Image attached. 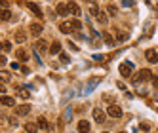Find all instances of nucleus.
Segmentation results:
<instances>
[{
    "instance_id": "f257e3e1",
    "label": "nucleus",
    "mask_w": 158,
    "mask_h": 133,
    "mask_svg": "<svg viewBox=\"0 0 158 133\" xmlns=\"http://www.w3.org/2000/svg\"><path fill=\"white\" fill-rule=\"evenodd\" d=\"M36 50V53H42V51H48L50 50V46H48V42L44 40V38H38L36 42H35V46H32Z\"/></svg>"
},
{
    "instance_id": "f03ea898",
    "label": "nucleus",
    "mask_w": 158,
    "mask_h": 133,
    "mask_svg": "<svg viewBox=\"0 0 158 133\" xmlns=\"http://www.w3.org/2000/svg\"><path fill=\"white\" fill-rule=\"evenodd\" d=\"M118 71H120L122 76H130V74L133 72V65H131L130 61H124V63L120 65V69H118Z\"/></svg>"
},
{
    "instance_id": "7ed1b4c3",
    "label": "nucleus",
    "mask_w": 158,
    "mask_h": 133,
    "mask_svg": "<svg viewBox=\"0 0 158 133\" xmlns=\"http://www.w3.org/2000/svg\"><path fill=\"white\" fill-rule=\"evenodd\" d=\"M107 114H109L110 118H120V116H122V108H120L118 105H110V107L107 108Z\"/></svg>"
},
{
    "instance_id": "20e7f679",
    "label": "nucleus",
    "mask_w": 158,
    "mask_h": 133,
    "mask_svg": "<svg viewBox=\"0 0 158 133\" xmlns=\"http://www.w3.org/2000/svg\"><path fill=\"white\" fill-rule=\"evenodd\" d=\"M55 14L61 15V17H65L67 14H69V6H67L65 2H59L57 6H55Z\"/></svg>"
},
{
    "instance_id": "39448f33",
    "label": "nucleus",
    "mask_w": 158,
    "mask_h": 133,
    "mask_svg": "<svg viewBox=\"0 0 158 133\" xmlns=\"http://www.w3.org/2000/svg\"><path fill=\"white\" fill-rule=\"evenodd\" d=\"M29 30H31V32H32V34H35V36H38V34H42L44 27H42V23H38V21H35V23H31Z\"/></svg>"
},
{
    "instance_id": "423d86ee",
    "label": "nucleus",
    "mask_w": 158,
    "mask_h": 133,
    "mask_svg": "<svg viewBox=\"0 0 158 133\" xmlns=\"http://www.w3.org/2000/svg\"><path fill=\"white\" fill-rule=\"evenodd\" d=\"M145 57H147V61H149V63H158V51L147 50V51H145Z\"/></svg>"
},
{
    "instance_id": "0eeeda50",
    "label": "nucleus",
    "mask_w": 158,
    "mask_h": 133,
    "mask_svg": "<svg viewBox=\"0 0 158 133\" xmlns=\"http://www.w3.org/2000/svg\"><path fill=\"white\" fill-rule=\"evenodd\" d=\"M94 120L97 122V124H103L105 122V112L101 108H94Z\"/></svg>"
},
{
    "instance_id": "6e6552de",
    "label": "nucleus",
    "mask_w": 158,
    "mask_h": 133,
    "mask_svg": "<svg viewBox=\"0 0 158 133\" xmlns=\"http://www.w3.org/2000/svg\"><path fill=\"white\" fill-rule=\"evenodd\" d=\"M48 51H50L52 55H59V53H61V44H59L57 40H53V42L50 44V50H48Z\"/></svg>"
},
{
    "instance_id": "1a4fd4ad",
    "label": "nucleus",
    "mask_w": 158,
    "mask_h": 133,
    "mask_svg": "<svg viewBox=\"0 0 158 133\" xmlns=\"http://www.w3.org/2000/svg\"><path fill=\"white\" fill-rule=\"evenodd\" d=\"M31 112V105H19V107H15V114H19V116H25V114H29Z\"/></svg>"
},
{
    "instance_id": "9d476101",
    "label": "nucleus",
    "mask_w": 158,
    "mask_h": 133,
    "mask_svg": "<svg viewBox=\"0 0 158 133\" xmlns=\"http://www.w3.org/2000/svg\"><path fill=\"white\" fill-rule=\"evenodd\" d=\"M0 103H2L4 107H15V99L10 97V95H2L0 97Z\"/></svg>"
},
{
    "instance_id": "9b49d317",
    "label": "nucleus",
    "mask_w": 158,
    "mask_h": 133,
    "mask_svg": "<svg viewBox=\"0 0 158 133\" xmlns=\"http://www.w3.org/2000/svg\"><path fill=\"white\" fill-rule=\"evenodd\" d=\"M67 6H69V14H73L74 17H80V6H78V4H74V2H69Z\"/></svg>"
},
{
    "instance_id": "f8f14e48",
    "label": "nucleus",
    "mask_w": 158,
    "mask_h": 133,
    "mask_svg": "<svg viewBox=\"0 0 158 133\" xmlns=\"http://www.w3.org/2000/svg\"><path fill=\"white\" fill-rule=\"evenodd\" d=\"M14 40H15V42H19V44H23V42L27 40V32H25V30H15Z\"/></svg>"
},
{
    "instance_id": "ddd939ff",
    "label": "nucleus",
    "mask_w": 158,
    "mask_h": 133,
    "mask_svg": "<svg viewBox=\"0 0 158 133\" xmlns=\"http://www.w3.org/2000/svg\"><path fill=\"white\" fill-rule=\"evenodd\" d=\"M78 131L80 133H89V122L88 120H80L78 122Z\"/></svg>"
},
{
    "instance_id": "4468645a",
    "label": "nucleus",
    "mask_w": 158,
    "mask_h": 133,
    "mask_svg": "<svg viewBox=\"0 0 158 133\" xmlns=\"http://www.w3.org/2000/svg\"><path fill=\"white\" fill-rule=\"evenodd\" d=\"M137 74H139V78H141V80H151V78H152V72H151V69H141Z\"/></svg>"
},
{
    "instance_id": "2eb2a0df",
    "label": "nucleus",
    "mask_w": 158,
    "mask_h": 133,
    "mask_svg": "<svg viewBox=\"0 0 158 133\" xmlns=\"http://www.w3.org/2000/svg\"><path fill=\"white\" fill-rule=\"evenodd\" d=\"M25 4H27V8L31 10V12H35V14H36V17H42V10H40L36 4H32V2H25Z\"/></svg>"
},
{
    "instance_id": "dca6fc26",
    "label": "nucleus",
    "mask_w": 158,
    "mask_h": 133,
    "mask_svg": "<svg viewBox=\"0 0 158 133\" xmlns=\"http://www.w3.org/2000/svg\"><path fill=\"white\" fill-rule=\"evenodd\" d=\"M59 30L65 32V34H71V32H74L73 27H71V23H61V25H59Z\"/></svg>"
},
{
    "instance_id": "f3484780",
    "label": "nucleus",
    "mask_w": 158,
    "mask_h": 133,
    "mask_svg": "<svg viewBox=\"0 0 158 133\" xmlns=\"http://www.w3.org/2000/svg\"><path fill=\"white\" fill-rule=\"evenodd\" d=\"M69 23H71V27H73V30H80V29H82V23H80V19H78V17H74V19H71V21H69Z\"/></svg>"
},
{
    "instance_id": "a211bd4d",
    "label": "nucleus",
    "mask_w": 158,
    "mask_h": 133,
    "mask_svg": "<svg viewBox=\"0 0 158 133\" xmlns=\"http://www.w3.org/2000/svg\"><path fill=\"white\" fill-rule=\"evenodd\" d=\"M10 17H12V12L6 8V10H0V19L2 21H10Z\"/></svg>"
},
{
    "instance_id": "6ab92c4d",
    "label": "nucleus",
    "mask_w": 158,
    "mask_h": 133,
    "mask_svg": "<svg viewBox=\"0 0 158 133\" xmlns=\"http://www.w3.org/2000/svg\"><path fill=\"white\" fill-rule=\"evenodd\" d=\"M38 129L36 124H32V122H29V124H25V133H35Z\"/></svg>"
},
{
    "instance_id": "aec40b11",
    "label": "nucleus",
    "mask_w": 158,
    "mask_h": 133,
    "mask_svg": "<svg viewBox=\"0 0 158 133\" xmlns=\"http://www.w3.org/2000/svg\"><path fill=\"white\" fill-rule=\"evenodd\" d=\"M103 40H105V44H109V46H112V44H114V36H112L110 32H105V34H103Z\"/></svg>"
},
{
    "instance_id": "412c9836",
    "label": "nucleus",
    "mask_w": 158,
    "mask_h": 133,
    "mask_svg": "<svg viewBox=\"0 0 158 133\" xmlns=\"http://www.w3.org/2000/svg\"><path fill=\"white\" fill-rule=\"evenodd\" d=\"M10 78H12V74L8 71H0V82H10Z\"/></svg>"
},
{
    "instance_id": "4be33fe9",
    "label": "nucleus",
    "mask_w": 158,
    "mask_h": 133,
    "mask_svg": "<svg viewBox=\"0 0 158 133\" xmlns=\"http://www.w3.org/2000/svg\"><path fill=\"white\" fill-rule=\"evenodd\" d=\"M17 59H19V61H27V59H29V53H27L25 50H17Z\"/></svg>"
},
{
    "instance_id": "5701e85b",
    "label": "nucleus",
    "mask_w": 158,
    "mask_h": 133,
    "mask_svg": "<svg viewBox=\"0 0 158 133\" xmlns=\"http://www.w3.org/2000/svg\"><path fill=\"white\" fill-rule=\"evenodd\" d=\"M36 126L40 127V129H48V122H46V118H38V122H36Z\"/></svg>"
},
{
    "instance_id": "b1692460",
    "label": "nucleus",
    "mask_w": 158,
    "mask_h": 133,
    "mask_svg": "<svg viewBox=\"0 0 158 133\" xmlns=\"http://www.w3.org/2000/svg\"><path fill=\"white\" fill-rule=\"evenodd\" d=\"M97 19H99V23H101V25H105V23H107V21H109V19H107V14H105V12H99V15H97Z\"/></svg>"
},
{
    "instance_id": "393cba45",
    "label": "nucleus",
    "mask_w": 158,
    "mask_h": 133,
    "mask_svg": "<svg viewBox=\"0 0 158 133\" xmlns=\"http://www.w3.org/2000/svg\"><path fill=\"white\" fill-rule=\"evenodd\" d=\"M116 38H118L120 42H124V40H128V32H124V30H118V32H116Z\"/></svg>"
},
{
    "instance_id": "a878e982",
    "label": "nucleus",
    "mask_w": 158,
    "mask_h": 133,
    "mask_svg": "<svg viewBox=\"0 0 158 133\" xmlns=\"http://www.w3.org/2000/svg\"><path fill=\"white\" fill-rule=\"evenodd\" d=\"M116 12H118V10H116V6H112V4L107 8V14H109V15H116Z\"/></svg>"
},
{
    "instance_id": "bb28decb",
    "label": "nucleus",
    "mask_w": 158,
    "mask_h": 133,
    "mask_svg": "<svg viewBox=\"0 0 158 133\" xmlns=\"http://www.w3.org/2000/svg\"><path fill=\"white\" fill-rule=\"evenodd\" d=\"M99 12H101V10H99L97 6H92V8H89V14H92L94 17H97V15H99Z\"/></svg>"
},
{
    "instance_id": "cd10ccee",
    "label": "nucleus",
    "mask_w": 158,
    "mask_h": 133,
    "mask_svg": "<svg viewBox=\"0 0 158 133\" xmlns=\"http://www.w3.org/2000/svg\"><path fill=\"white\" fill-rule=\"evenodd\" d=\"M17 95H19L21 99H29V95H31V93H29L27 90H19V93H17Z\"/></svg>"
},
{
    "instance_id": "c85d7f7f",
    "label": "nucleus",
    "mask_w": 158,
    "mask_h": 133,
    "mask_svg": "<svg viewBox=\"0 0 158 133\" xmlns=\"http://www.w3.org/2000/svg\"><path fill=\"white\" fill-rule=\"evenodd\" d=\"M2 50L4 51H12V42H4L2 44Z\"/></svg>"
},
{
    "instance_id": "c756f323",
    "label": "nucleus",
    "mask_w": 158,
    "mask_h": 133,
    "mask_svg": "<svg viewBox=\"0 0 158 133\" xmlns=\"http://www.w3.org/2000/svg\"><path fill=\"white\" fill-rule=\"evenodd\" d=\"M59 59H61V63H69V55H67V53H59Z\"/></svg>"
},
{
    "instance_id": "7c9ffc66",
    "label": "nucleus",
    "mask_w": 158,
    "mask_h": 133,
    "mask_svg": "<svg viewBox=\"0 0 158 133\" xmlns=\"http://www.w3.org/2000/svg\"><path fill=\"white\" fill-rule=\"evenodd\" d=\"M139 127H141V131H145V133L151 129V126H149V124H145V122H143V124H139Z\"/></svg>"
},
{
    "instance_id": "2f4dec72",
    "label": "nucleus",
    "mask_w": 158,
    "mask_h": 133,
    "mask_svg": "<svg viewBox=\"0 0 158 133\" xmlns=\"http://www.w3.org/2000/svg\"><path fill=\"white\" fill-rule=\"evenodd\" d=\"M8 122H10V126H17V118H15V116H10Z\"/></svg>"
},
{
    "instance_id": "473e14b6",
    "label": "nucleus",
    "mask_w": 158,
    "mask_h": 133,
    "mask_svg": "<svg viewBox=\"0 0 158 133\" xmlns=\"http://www.w3.org/2000/svg\"><path fill=\"white\" fill-rule=\"evenodd\" d=\"M8 63V59H6V55H2V53H0V66H2V65H6Z\"/></svg>"
},
{
    "instance_id": "72a5a7b5",
    "label": "nucleus",
    "mask_w": 158,
    "mask_h": 133,
    "mask_svg": "<svg viewBox=\"0 0 158 133\" xmlns=\"http://www.w3.org/2000/svg\"><path fill=\"white\" fill-rule=\"evenodd\" d=\"M122 4H124V6H126V8H130V6L133 4V0H122Z\"/></svg>"
},
{
    "instance_id": "f704fd0d",
    "label": "nucleus",
    "mask_w": 158,
    "mask_h": 133,
    "mask_svg": "<svg viewBox=\"0 0 158 133\" xmlns=\"http://www.w3.org/2000/svg\"><path fill=\"white\" fill-rule=\"evenodd\" d=\"M8 8V2L6 0H0V10H6Z\"/></svg>"
},
{
    "instance_id": "c9c22d12",
    "label": "nucleus",
    "mask_w": 158,
    "mask_h": 133,
    "mask_svg": "<svg viewBox=\"0 0 158 133\" xmlns=\"http://www.w3.org/2000/svg\"><path fill=\"white\" fill-rule=\"evenodd\" d=\"M21 72H23V74H29V66H21Z\"/></svg>"
},
{
    "instance_id": "e433bc0d",
    "label": "nucleus",
    "mask_w": 158,
    "mask_h": 133,
    "mask_svg": "<svg viewBox=\"0 0 158 133\" xmlns=\"http://www.w3.org/2000/svg\"><path fill=\"white\" fill-rule=\"evenodd\" d=\"M152 84H154V87L158 90V78H154V80H152Z\"/></svg>"
},
{
    "instance_id": "4c0bfd02",
    "label": "nucleus",
    "mask_w": 158,
    "mask_h": 133,
    "mask_svg": "<svg viewBox=\"0 0 158 133\" xmlns=\"http://www.w3.org/2000/svg\"><path fill=\"white\" fill-rule=\"evenodd\" d=\"M4 91H6V87H4L2 84H0V93H4Z\"/></svg>"
},
{
    "instance_id": "58836bf2",
    "label": "nucleus",
    "mask_w": 158,
    "mask_h": 133,
    "mask_svg": "<svg viewBox=\"0 0 158 133\" xmlns=\"http://www.w3.org/2000/svg\"><path fill=\"white\" fill-rule=\"evenodd\" d=\"M0 50H2V44H0Z\"/></svg>"
},
{
    "instance_id": "ea45409f",
    "label": "nucleus",
    "mask_w": 158,
    "mask_h": 133,
    "mask_svg": "<svg viewBox=\"0 0 158 133\" xmlns=\"http://www.w3.org/2000/svg\"><path fill=\"white\" fill-rule=\"evenodd\" d=\"M120 133H126V131H120Z\"/></svg>"
},
{
    "instance_id": "a19ab883",
    "label": "nucleus",
    "mask_w": 158,
    "mask_h": 133,
    "mask_svg": "<svg viewBox=\"0 0 158 133\" xmlns=\"http://www.w3.org/2000/svg\"><path fill=\"white\" fill-rule=\"evenodd\" d=\"M103 133H109V131H103Z\"/></svg>"
},
{
    "instance_id": "79ce46f5",
    "label": "nucleus",
    "mask_w": 158,
    "mask_h": 133,
    "mask_svg": "<svg viewBox=\"0 0 158 133\" xmlns=\"http://www.w3.org/2000/svg\"><path fill=\"white\" fill-rule=\"evenodd\" d=\"M23 133H25V131H23Z\"/></svg>"
}]
</instances>
